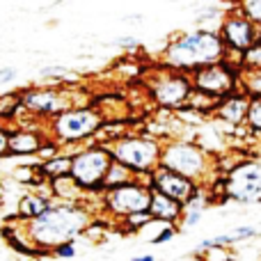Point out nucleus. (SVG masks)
<instances>
[{"label": "nucleus", "mask_w": 261, "mask_h": 261, "mask_svg": "<svg viewBox=\"0 0 261 261\" xmlns=\"http://www.w3.org/2000/svg\"><path fill=\"white\" fill-rule=\"evenodd\" d=\"M225 55L227 48L218 35V28H195L176 32L167 39V46L161 53V64L172 71L193 76L199 69L222 62Z\"/></svg>", "instance_id": "obj_1"}, {"label": "nucleus", "mask_w": 261, "mask_h": 261, "mask_svg": "<svg viewBox=\"0 0 261 261\" xmlns=\"http://www.w3.org/2000/svg\"><path fill=\"white\" fill-rule=\"evenodd\" d=\"M94 222V213L85 204H62L55 202L46 213L30 222H23L35 248L44 254H53V250L62 243L76 241L78 236L87 234Z\"/></svg>", "instance_id": "obj_2"}, {"label": "nucleus", "mask_w": 261, "mask_h": 261, "mask_svg": "<svg viewBox=\"0 0 261 261\" xmlns=\"http://www.w3.org/2000/svg\"><path fill=\"white\" fill-rule=\"evenodd\" d=\"M161 167L176 172L197 186H211L218 176H222L218 170V158L199 142L184 138H172L163 142Z\"/></svg>", "instance_id": "obj_3"}, {"label": "nucleus", "mask_w": 261, "mask_h": 261, "mask_svg": "<svg viewBox=\"0 0 261 261\" xmlns=\"http://www.w3.org/2000/svg\"><path fill=\"white\" fill-rule=\"evenodd\" d=\"M106 119L92 103L71 106L69 110L60 113L50 122H46V133L58 144L64 147H85L92 140L99 138Z\"/></svg>", "instance_id": "obj_4"}, {"label": "nucleus", "mask_w": 261, "mask_h": 261, "mask_svg": "<svg viewBox=\"0 0 261 261\" xmlns=\"http://www.w3.org/2000/svg\"><path fill=\"white\" fill-rule=\"evenodd\" d=\"M113 161L135 174V179H149L161 167L163 140L151 133H124L110 144Z\"/></svg>", "instance_id": "obj_5"}, {"label": "nucleus", "mask_w": 261, "mask_h": 261, "mask_svg": "<svg viewBox=\"0 0 261 261\" xmlns=\"http://www.w3.org/2000/svg\"><path fill=\"white\" fill-rule=\"evenodd\" d=\"M113 151L108 144L90 142L71 156V179L85 195H103L106 174L113 165Z\"/></svg>", "instance_id": "obj_6"}, {"label": "nucleus", "mask_w": 261, "mask_h": 261, "mask_svg": "<svg viewBox=\"0 0 261 261\" xmlns=\"http://www.w3.org/2000/svg\"><path fill=\"white\" fill-rule=\"evenodd\" d=\"M147 92L161 110L181 113L188 106L195 87L193 78L188 73L172 71V69L158 64V67H151L147 71Z\"/></svg>", "instance_id": "obj_7"}, {"label": "nucleus", "mask_w": 261, "mask_h": 261, "mask_svg": "<svg viewBox=\"0 0 261 261\" xmlns=\"http://www.w3.org/2000/svg\"><path fill=\"white\" fill-rule=\"evenodd\" d=\"M153 190L149 188V179H133L130 184H124L119 188L106 190L99 197L106 213L113 216V220L122 222L138 213H149Z\"/></svg>", "instance_id": "obj_8"}, {"label": "nucleus", "mask_w": 261, "mask_h": 261, "mask_svg": "<svg viewBox=\"0 0 261 261\" xmlns=\"http://www.w3.org/2000/svg\"><path fill=\"white\" fill-rule=\"evenodd\" d=\"M227 202L261 204V158H241L222 176Z\"/></svg>", "instance_id": "obj_9"}, {"label": "nucleus", "mask_w": 261, "mask_h": 261, "mask_svg": "<svg viewBox=\"0 0 261 261\" xmlns=\"http://www.w3.org/2000/svg\"><path fill=\"white\" fill-rule=\"evenodd\" d=\"M18 92H21L23 113L30 115L32 119L50 122L60 113L76 106L73 103V94L67 87H60V85H35V87H23Z\"/></svg>", "instance_id": "obj_10"}, {"label": "nucleus", "mask_w": 261, "mask_h": 261, "mask_svg": "<svg viewBox=\"0 0 261 261\" xmlns=\"http://www.w3.org/2000/svg\"><path fill=\"white\" fill-rule=\"evenodd\" d=\"M218 35H220L222 44H225L229 55H241L243 58L250 48L259 41V30L250 16L241 9V5H231L222 18L218 21Z\"/></svg>", "instance_id": "obj_11"}, {"label": "nucleus", "mask_w": 261, "mask_h": 261, "mask_svg": "<svg viewBox=\"0 0 261 261\" xmlns=\"http://www.w3.org/2000/svg\"><path fill=\"white\" fill-rule=\"evenodd\" d=\"M193 87L195 92H202L206 96L222 101L231 96L234 92H241V78H243V69L231 67L229 62H218L211 67H204L195 71L193 76Z\"/></svg>", "instance_id": "obj_12"}, {"label": "nucleus", "mask_w": 261, "mask_h": 261, "mask_svg": "<svg viewBox=\"0 0 261 261\" xmlns=\"http://www.w3.org/2000/svg\"><path fill=\"white\" fill-rule=\"evenodd\" d=\"M149 188H151L153 193H161V195H165V197L179 202L181 206H188V202L199 190V186L193 184L190 179H186V176L176 174V172L158 167V170L149 176Z\"/></svg>", "instance_id": "obj_13"}, {"label": "nucleus", "mask_w": 261, "mask_h": 261, "mask_svg": "<svg viewBox=\"0 0 261 261\" xmlns=\"http://www.w3.org/2000/svg\"><path fill=\"white\" fill-rule=\"evenodd\" d=\"M46 140H48L46 124L12 126V135H9V156H37Z\"/></svg>", "instance_id": "obj_14"}, {"label": "nucleus", "mask_w": 261, "mask_h": 261, "mask_svg": "<svg viewBox=\"0 0 261 261\" xmlns=\"http://www.w3.org/2000/svg\"><path fill=\"white\" fill-rule=\"evenodd\" d=\"M0 234H3L5 243H7L14 252L25 254V257H44V252H39V250L35 248V243L30 241V236H28V231H25V225H23L16 216L7 218V222L3 225Z\"/></svg>", "instance_id": "obj_15"}, {"label": "nucleus", "mask_w": 261, "mask_h": 261, "mask_svg": "<svg viewBox=\"0 0 261 261\" xmlns=\"http://www.w3.org/2000/svg\"><path fill=\"white\" fill-rule=\"evenodd\" d=\"M248 110H250V96L245 92H234L231 96L220 101L213 117L222 119V122L231 124V126H243L245 119H248Z\"/></svg>", "instance_id": "obj_16"}, {"label": "nucleus", "mask_w": 261, "mask_h": 261, "mask_svg": "<svg viewBox=\"0 0 261 261\" xmlns=\"http://www.w3.org/2000/svg\"><path fill=\"white\" fill-rule=\"evenodd\" d=\"M149 216L153 222H161V225H176L181 227V220L186 216V206H181L179 202L165 197L161 193H153L151 197V206H149Z\"/></svg>", "instance_id": "obj_17"}, {"label": "nucleus", "mask_w": 261, "mask_h": 261, "mask_svg": "<svg viewBox=\"0 0 261 261\" xmlns=\"http://www.w3.org/2000/svg\"><path fill=\"white\" fill-rule=\"evenodd\" d=\"M53 204H55V199H53L50 193H44V190H30V193L21 195V199H18L16 218L21 222H30V220H35V218H39L41 213H46Z\"/></svg>", "instance_id": "obj_18"}, {"label": "nucleus", "mask_w": 261, "mask_h": 261, "mask_svg": "<svg viewBox=\"0 0 261 261\" xmlns=\"http://www.w3.org/2000/svg\"><path fill=\"white\" fill-rule=\"evenodd\" d=\"M259 236V229L257 227H236V229H229V231H222V234L213 236V239H206V241H199L197 243V252H206V250H216V248H229V245H236L241 241H250Z\"/></svg>", "instance_id": "obj_19"}, {"label": "nucleus", "mask_w": 261, "mask_h": 261, "mask_svg": "<svg viewBox=\"0 0 261 261\" xmlns=\"http://www.w3.org/2000/svg\"><path fill=\"white\" fill-rule=\"evenodd\" d=\"M37 170L39 174L44 176L46 181H58V179H64V176L71 174V156L69 153H58L55 158H48V161H41L37 163Z\"/></svg>", "instance_id": "obj_20"}, {"label": "nucleus", "mask_w": 261, "mask_h": 261, "mask_svg": "<svg viewBox=\"0 0 261 261\" xmlns=\"http://www.w3.org/2000/svg\"><path fill=\"white\" fill-rule=\"evenodd\" d=\"M23 115L21 92H5L0 94V122H14Z\"/></svg>", "instance_id": "obj_21"}, {"label": "nucleus", "mask_w": 261, "mask_h": 261, "mask_svg": "<svg viewBox=\"0 0 261 261\" xmlns=\"http://www.w3.org/2000/svg\"><path fill=\"white\" fill-rule=\"evenodd\" d=\"M135 179V174L130 170H126L124 165H119V163H113L108 170V174H106V184H103V193L106 190H113V188H119V186L124 184H130V181Z\"/></svg>", "instance_id": "obj_22"}, {"label": "nucleus", "mask_w": 261, "mask_h": 261, "mask_svg": "<svg viewBox=\"0 0 261 261\" xmlns=\"http://www.w3.org/2000/svg\"><path fill=\"white\" fill-rule=\"evenodd\" d=\"M241 92H245L250 99H261V71L243 73V78H241Z\"/></svg>", "instance_id": "obj_23"}, {"label": "nucleus", "mask_w": 261, "mask_h": 261, "mask_svg": "<svg viewBox=\"0 0 261 261\" xmlns=\"http://www.w3.org/2000/svg\"><path fill=\"white\" fill-rule=\"evenodd\" d=\"M243 71L245 73L261 71V39L243 55Z\"/></svg>", "instance_id": "obj_24"}, {"label": "nucleus", "mask_w": 261, "mask_h": 261, "mask_svg": "<svg viewBox=\"0 0 261 261\" xmlns=\"http://www.w3.org/2000/svg\"><path fill=\"white\" fill-rule=\"evenodd\" d=\"M245 126L254 133H261V99H250V110H248V119Z\"/></svg>", "instance_id": "obj_25"}, {"label": "nucleus", "mask_w": 261, "mask_h": 261, "mask_svg": "<svg viewBox=\"0 0 261 261\" xmlns=\"http://www.w3.org/2000/svg\"><path fill=\"white\" fill-rule=\"evenodd\" d=\"M239 5H241V9L250 16V21L257 25L259 39H261V0H243V3H239Z\"/></svg>", "instance_id": "obj_26"}, {"label": "nucleus", "mask_w": 261, "mask_h": 261, "mask_svg": "<svg viewBox=\"0 0 261 261\" xmlns=\"http://www.w3.org/2000/svg\"><path fill=\"white\" fill-rule=\"evenodd\" d=\"M179 229H181V227H176V225H161V231H158V234H153L149 241H151V245L170 243V241L179 234Z\"/></svg>", "instance_id": "obj_27"}, {"label": "nucleus", "mask_w": 261, "mask_h": 261, "mask_svg": "<svg viewBox=\"0 0 261 261\" xmlns=\"http://www.w3.org/2000/svg\"><path fill=\"white\" fill-rule=\"evenodd\" d=\"M78 250H76V241H69V243H62L53 250V257L55 259H62V261H69V259H76Z\"/></svg>", "instance_id": "obj_28"}, {"label": "nucleus", "mask_w": 261, "mask_h": 261, "mask_svg": "<svg viewBox=\"0 0 261 261\" xmlns=\"http://www.w3.org/2000/svg\"><path fill=\"white\" fill-rule=\"evenodd\" d=\"M202 218H204V211H199V208H186V216H184V220H181V227H186V229L197 227L199 222H202Z\"/></svg>", "instance_id": "obj_29"}, {"label": "nucleus", "mask_w": 261, "mask_h": 261, "mask_svg": "<svg viewBox=\"0 0 261 261\" xmlns=\"http://www.w3.org/2000/svg\"><path fill=\"white\" fill-rule=\"evenodd\" d=\"M9 135H12V126L0 122V158L9 156Z\"/></svg>", "instance_id": "obj_30"}, {"label": "nucleus", "mask_w": 261, "mask_h": 261, "mask_svg": "<svg viewBox=\"0 0 261 261\" xmlns=\"http://www.w3.org/2000/svg\"><path fill=\"white\" fill-rule=\"evenodd\" d=\"M18 71L14 67H0V85H9L12 81H16Z\"/></svg>", "instance_id": "obj_31"}, {"label": "nucleus", "mask_w": 261, "mask_h": 261, "mask_svg": "<svg viewBox=\"0 0 261 261\" xmlns=\"http://www.w3.org/2000/svg\"><path fill=\"white\" fill-rule=\"evenodd\" d=\"M117 46H124V50H138L140 48V41L135 39V37H122V39H117Z\"/></svg>", "instance_id": "obj_32"}, {"label": "nucleus", "mask_w": 261, "mask_h": 261, "mask_svg": "<svg viewBox=\"0 0 261 261\" xmlns=\"http://www.w3.org/2000/svg\"><path fill=\"white\" fill-rule=\"evenodd\" d=\"M133 261H158L153 254H142V257H135Z\"/></svg>", "instance_id": "obj_33"}]
</instances>
